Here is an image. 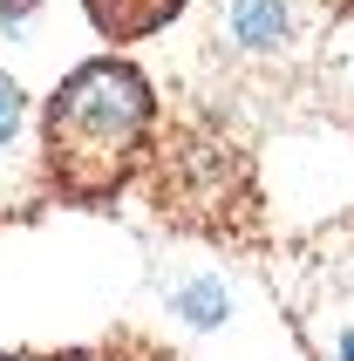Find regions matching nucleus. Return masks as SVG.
I'll use <instances>...</instances> for the list:
<instances>
[{"label":"nucleus","mask_w":354,"mask_h":361,"mask_svg":"<svg viewBox=\"0 0 354 361\" xmlns=\"http://www.w3.org/2000/svg\"><path fill=\"white\" fill-rule=\"evenodd\" d=\"M102 41H143L184 14V0H82Z\"/></svg>","instance_id":"3"},{"label":"nucleus","mask_w":354,"mask_h":361,"mask_svg":"<svg viewBox=\"0 0 354 361\" xmlns=\"http://www.w3.org/2000/svg\"><path fill=\"white\" fill-rule=\"evenodd\" d=\"M20 109H28L20 82H7V75H0V150H14V143H20V123H28Z\"/></svg>","instance_id":"5"},{"label":"nucleus","mask_w":354,"mask_h":361,"mask_svg":"<svg viewBox=\"0 0 354 361\" xmlns=\"http://www.w3.org/2000/svg\"><path fill=\"white\" fill-rule=\"evenodd\" d=\"M218 27H225L232 48H245L252 61H273V55H293L314 20H307L300 0H225Z\"/></svg>","instance_id":"2"},{"label":"nucleus","mask_w":354,"mask_h":361,"mask_svg":"<svg viewBox=\"0 0 354 361\" xmlns=\"http://www.w3.org/2000/svg\"><path fill=\"white\" fill-rule=\"evenodd\" d=\"M150 82L137 61L123 55H96L68 68L61 89L48 96V171L75 204H102L130 171L137 150L150 137Z\"/></svg>","instance_id":"1"},{"label":"nucleus","mask_w":354,"mask_h":361,"mask_svg":"<svg viewBox=\"0 0 354 361\" xmlns=\"http://www.w3.org/2000/svg\"><path fill=\"white\" fill-rule=\"evenodd\" d=\"M225 307H232V300H225V286H218L212 273H205L191 293H177V314H184L191 327H218V321H225Z\"/></svg>","instance_id":"4"},{"label":"nucleus","mask_w":354,"mask_h":361,"mask_svg":"<svg viewBox=\"0 0 354 361\" xmlns=\"http://www.w3.org/2000/svg\"><path fill=\"white\" fill-rule=\"evenodd\" d=\"M0 361H82V355H0Z\"/></svg>","instance_id":"6"}]
</instances>
